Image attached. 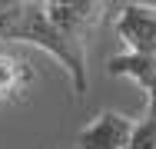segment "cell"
<instances>
[{
  "label": "cell",
  "instance_id": "obj_4",
  "mask_svg": "<svg viewBox=\"0 0 156 149\" xmlns=\"http://www.w3.org/2000/svg\"><path fill=\"white\" fill-rule=\"evenodd\" d=\"M110 76H126V80H133L136 86L143 89L146 96L156 93V57H143V53H116V57H110Z\"/></svg>",
  "mask_w": 156,
  "mask_h": 149
},
{
  "label": "cell",
  "instance_id": "obj_7",
  "mask_svg": "<svg viewBox=\"0 0 156 149\" xmlns=\"http://www.w3.org/2000/svg\"><path fill=\"white\" fill-rule=\"evenodd\" d=\"M146 116H156V93L146 96Z\"/></svg>",
  "mask_w": 156,
  "mask_h": 149
},
{
  "label": "cell",
  "instance_id": "obj_2",
  "mask_svg": "<svg viewBox=\"0 0 156 149\" xmlns=\"http://www.w3.org/2000/svg\"><path fill=\"white\" fill-rule=\"evenodd\" d=\"M116 10V36L126 50L156 57V3H120Z\"/></svg>",
  "mask_w": 156,
  "mask_h": 149
},
{
  "label": "cell",
  "instance_id": "obj_3",
  "mask_svg": "<svg viewBox=\"0 0 156 149\" xmlns=\"http://www.w3.org/2000/svg\"><path fill=\"white\" fill-rule=\"evenodd\" d=\"M136 123H140V119L126 116V113L103 109V113L76 136V146L80 149H126L129 139H133V133H136Z\"/></svg>",
  "mask_w": 156,
  "mask_h": 149
},
{
  "label": "cell",
  "instance_id": "obj_5",
  "mask_svg": "<svg viewBox=\"0 0 156 149\" xmlns=\"http://www.w3.org/2000/svg\"><path fill=\"white\" fill-rule=\"evenodd\" d=\"M33 83V66L20 57H10L0 50V103L20 99Z\"/></svg>",
  "mask_w": 156,
  "mask_h": 149
},
{
  "label": "cell",
  "instance_id": "obj_6",
  "mask_svg": "<svg viewBox=\"0 0 156 149\" xmlns=\"http://www.w3.org/2000/svg\"><path fill=\"white\" fill-rule=\"evenodd\" d=\"M126 149H156V116H143Z\"/></svg>",
  "mask_w": 156,
  "mask_h": 149
},
{
  "label": "cell",
  "instance_id": "obj_1",
  "mask_svg": "<svg viewBox=\"0 0 156 149\" xmlns=\"http://www.w3.org/2000/svg\"><path fill=\"white\" fill-rule=\"evenodd\" d=\"M0 43H30L60 60L73 80V93L83 96L90 86L87 73V47L80 36L60 27V20L47 3L33 0H0Z\"/></svg>",
  "mask_w": 156,
  "mask_h": 149
}]
</instances>
